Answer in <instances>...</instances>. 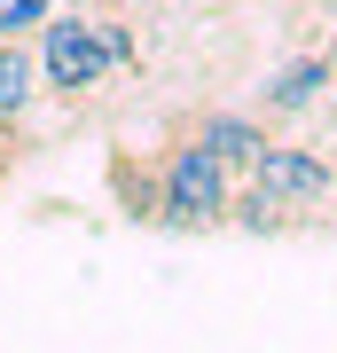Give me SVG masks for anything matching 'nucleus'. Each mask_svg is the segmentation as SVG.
<instances>
[{"mask_svg": "<svg viewBox=\"0 0 337 353\" xmlns=\"http://www.w3.org/2000/svg\"><path fill=\"white\" fill-rule=\"evenodd\" d=\"M251 189L267 204H283V212H314V204L337 196V165L322 150H306V141H267L259 165H251Z\"/></svg>", "mask_w": 337, "mask_h": 353, "instance_id": "7ed1b4c3", "label": "nucleus"}, {"mask_svg": "<svg viewBox=\"0 0 337 353\" xmlns=\"http://www.w3.org/2000/svg\"><path fill=\"white\" fill-rule=\"evenodd\" d=\"M55 16V0H0V39H32Z\"/></svg>", "mask_w": 337, "mask_h": 353, "instance_id": "6e6552de", "label": "nucleus"}, {"mask_svg": "<svg viewBox=\"0 0 337 353\" xmlns=\"http://www.w3.org/2000/svg\"><path fill=\"white\" fill-rule=\"evenodd\" d=\"M181 134H196L227 173H251L259 150L275 141V126H259V118H243V110H196V118H181Z\"/></svg>", "mask_w": 337, "mask_h": 353, "instance_id": "39448f33", "label": "nucleus"}, {"mask_svg": "<svg viewBox=\"0 0 337 353\" xmlns=\"http://www.w3.org/2000/svg\"><path fill=\"white\" fill-rule=\"evenodd\" d=\"M329 24H337V8H329ZM322 55H329V63H337V32H329V48H322Z\"/></svg>", "mask_w": 337, "mask_h": 353, "instance_id": "9d476101", "label": "nucleus"}, {"mask_svg": "<svg viewBox=\"0 0 337 353\" xmlns=\"http://www.w3.org/2000/svg\"><path fill=\"white\" fill-rule=\"evenodd\" d=\"M118 71V48H110V16H87V8H63L39 24V94L55 102H94V87Z\"/></svg>", "mask_w": 337, "mask_h": 353, "instance_id": "f257e3e1", "label": "nucleus"}, {"mask_svg": "<svg viewBox=\"0 0 337 353\" xmlns=\"http://www.w3.org/2000/svg\"><path fill=\"white\" fill-rule=\"evenodd\" d=\"M329 87H337V63H329V55H290V63L267 71V87H259V126H290V118L322 110Z\"/></svg>", "mask_w": 337, "mask_h": 353, "instance_id": "20e7f679", "label": "nucleus"}, {"mask_svg": "<svg viewBox=\"0 0 337 353\" xmlns=\"http://www.w3.org/2000/svg\"><path fill=\"white\" fill-rule=\"evenodd\" d=\"M39 102V55L24 39H0V118H24Z\"/></svg>", "mask_w": 337, "mask_h": 353, "instance_id": "0eeeda50", "label": "nucleus"}, {"mask_svg": "<svg viewBox=\"0 0 337 353\" xmlns=\"http://www.w3.org/2000/svg\"><path fill=\"white\" fill-rule=\"evenodd\" d=\"M157 189H165V228H173V236H212V228H227L236 173H227L196 134L173 126V141H165V157H157Z\"/></svg>", "mask_w": 337, "mask_h": 353, "instance_id": "f03ea898", "label": "nucleus"}, {"mask_svg": "<svg viewBox=\"0 0 337 353\" xmlns=\"http://www.w3.org/2000/svg\"><path fill=\"white\" fill-rule=\"evenodd\" d=\"M32 150H39V141H32V126H24V118H0V181H8Z\"/></svg>", "mask_w": 337, "mask_h": 353, "instance_id": "1a4fd4ad", "label": "nucleus"}, {"mask_svg": "<svg viewBox=\"0 0 337 353\" xmlns=\"http://www.w3.org/2000/svg\"><path fill=\"white\" fill-rule=\"evenodd\" d=\"M110 196L134 228H165V189H157V157L110 150Z\"/></svg>", "mask_w": 337, "mask_h": 353, "instance_id": "423d86ee", "label": "nucleus"}]
</instances>
